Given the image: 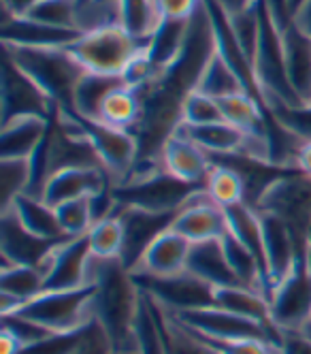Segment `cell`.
<instances>
[{
	"label": "cell",
	"instance_id": "8",
	"mask_svg": "<svg viewBox=\"0 0 311 354\" xmlns=\"http://www.w3.org/2000/svg\"><path fill=\"white\" fill-rule=\"evenodd\" d=\"M256 209L281 218L305 241L311 224V177L296 169L288 171L265 190Z\"/></svg>",
	"mask_w": 311,
	"mask_h": 354
},
{
	"label": "cell",
	"instance_id": "25",
	"mask_svg": "<svg viewBox=\"0 0 311 354\" xmlns=\"http://www.w3.org/2000/svg\"><path fill=\"white\" fill-rule=\"evenodd\" d=\"M188 271L194 273L214 288L220 286H235L239 284L235 271L230 269V263L226 259V252L222 245V239H211L202 243H192L190 259H188Z\"/></svg>",
	"mask_w": 311,
	"mask_h": 354
},
{
	"label": "cell",
	"instance_id": "5",
	"mask_svg": "<svg viewBox=\"0 0 311 354\" xmlns=\"http://www.w3.org/2000/svg\"><path fill=\"white\" fill-rule=\"evenodd\" d=\"M145 47H147L145 41L135 39L122 26H109V28L84 32L73 45H68V52L88 73L122 77L128 64H131Z\"/></svg>",
	"mask_w": 311,
	"mask_h": 354
},
{
	"label": "cell",
	"instance_id": "26",
	"mask_svg": "<svg viewBox=\"0 0 311 354\" xmlns=\"http://www.w3.org/2000/svg\"><path fill=\"white\" fill-rule=\"evenodd\" d=\"M120 86H124V77H115V75H98V73L86 71V75L79 80V84H77V88L73 92L70 109H64V111H70L84 120L98 122L105 98Z\"/></svg>",
	"mask_w": 311,
	"mask_h": 354
},
{
	"label": "cell",
	"instance_id": "7",
	"mask_svg": "<svg viewBox=\"0 0 311 354\" xmlns=\"http://www.w3.org/2000/svg\"><path fill=\"white\" fill-rule=\"evenodd\" d=\"M133 275L141 292L169 314H184L214 306L216 288L188 269L175 275Z\"/></svg>",
	"mask_w": 311,
	"mask_h": 354
},
{
	"label": "cell",
	"instance_id": "11",
	"mask_svg": "<svg viewBox=\"0 0 311 354\" xmlns=\"http://www.w3.org/2000/svg\"><path fill=\"white\" fill-rule=\"evenodd\" d=\"M75 118L82 122L88 139L92 141L96 154L102 162V169H105L107 175L111 177L113 186L122 184L126 177L133 173V169L137 167L139 156H141L139 141H137L135 133L113 129V126H107L102 122L84 120L79 115H75Z\"/></svg>",
	"mask_w": 311,
	"mask_h": 354
},
{
	"label": "cell",
	"instance_id": "43",
	"mask_svg": "<svg viewBox=\"0 0 311 354\" xmlns=\"http://www.w3.org/2000/svg\"><path fill=\"white\" fill-rule=\"evenodd\" d=\"M269 111L283 129L290 131L303 143L311 141V105H299V107L277 105V107H271Z\"/></svg>",
	"mask_w": 311,
	"mask_h": 354
},
{
	"label": "cell",
	"instance_id": "17",
	"mask_svg": "<svg viewBox=\"0 0 311 354\" xmlns=\"http://www.w3.org/2000/svg\"><path fill=\"white\" fill-rule=\"evenodd\" d=\"M111 186L113 182L105 169H60L47 177L41 198H45L51 207H58L68 201L96 196L111 190Z\"/></svg>",
	"mask_w": 311,
	"mask_h": 354
},
{
	"label": "cell",
	"instance_id": "33",
	"mask_svg": "<svg viewBox=\"0 0 311 354\" xmlns=\"http://www.w3.org/2000/svg\"><path fill=\"white\" fill-rule=\"evenodd\" d=\"M0 292L13 297L21 308L45 292V271L28 265H5L0 269Z\"/></svg>",
	"mask_w": 311,
	"mask_h": 354
},
{
	"label": "cell",
	"instance_id": "22",
	"mask_svg": "<svg viewBox=\"0 0 311 354\" xmlns=\"http://www.w3.org/2000/svg\"><path fill=\"white\" fill-rule=\"evenodd\" d=\"M290 86L303 105H311V37L292 19L281 30Z\"/></svg>",
	"mask_w": 311,
	"mask_h": 354
},
{
	"label": "cell",
	"instance_id": "28",
	"mask_svg": "<svg viewBox=\"0 0 311 354\" xmlns=\"http://www.w3.org/2000/svg\"><path fill=\"white\" fill-rule=\"evenodd\" d=\"M214 306L247 320H256L267 326H275L271 320V306L269 299L254 288L235 284V286H220L214 292Z\"/></svg>",
	"mask_w": 311,
	"mask_h": 354
},
{
	"label": "cell",
	"instance_id": "27",
	"mask_svg": "<svg viewBox=\"0 0 311 354\" xmlns=\"http://www.w3.org/2000/svg\"><path fill=\"white\" fill-rule=\"evenodd\" d=\"M175 131L188 137L190 141H194L209 156L237 154V151H241L243 141H245V135L237 131L235 126H230L228 122L205 124V126H190L181 122Z\"/></svg>",
	"mask_w": 311,
	"mask_h": 354
},
{
	"label": "cell",
	"instance_id": "47",
	"mask_svg": "<svg viewBox=\"0 0 311 354\" xmlns=\"http://www.w3.org/2000/svg\"><path fill=\"white\" fill-rule=\"evenodd\" d=\"M279 354H311V339L299 331H279Z\"/></svg>",
	"mask_w": 311,
	"mask_h": 354
},
{
	"label": "cell",
	"instance_id": "48",
	"mask_svg": "<svg viewBox=\"0 0 311 354\" xmlns=\"http://www.w3.org/2000/svg\"><path fill=\"white\" fill-rule=\"evenodd\" d=\"M269 15L273 17V21L277 26L283 30L292 21V15H290V7H288V0H263Z\"/></svg>",
	"mask_w": 311,
	"mask_h": 354
},
{
	"label": "cell",
	"instance_id": "10",
	"mask_svg": "<svg viewBox=\"0 0 311 354\" xmlns=\"http://www.w3.org/2000/svg\"><path fill=\"white\" fill-rule=\"evenodd\" d=\"M169 314V312H167ZM177 322L192 328L194 333L211 337V339H269L279 342V328L267 326L256 320H247L222 308L209 306L184 314H169Z\"/></svg>",
	"mask_w": 311,
	"mask_h": 354
},
{
	"label": "cell",
	"instance_id": "19",
	"mask_svg": "<svg viewBox=\"0 0 311 354\" xmlns=\"http://www.w3.org/2000/svg\"><path fill=\"white\" fill-rule=\"evenodd\" d=\"M160 162L167 173L188 184L205 186L207 175H209L214 160L202 147H198L194 141L184 137L181 133H173L160 151Z\"/></svg>",
	"mask_w": 311,
	"mask_h": 354
},
{
	"label": "cell",
	"instance_id": "50",
	"mask_svg": "<svg viewBox=\"0 0 311 354\" xmlns=\"http://www.w3.org/2000/svg\"><path fill=\"white\" fill-rule=\"evenodd\" d=\"M294 169L311 177V141H307V143H303V145H301L299 154H296Z\"/></svg>",
	"mask_w": 311,
	"mask_h": 354
},
{
	"label": "cell",
	"instance_id": "20",
	"mask_svg": "<svg viewBox=\"0 0 311 354\" xmlns=\"http://www.w3.org/2000/svg\"><path fill=\"white\" fill-rule=\"evenodd\" d=\"M192 243L179 235L173 226L164 231L160 237H156L151 245L145 250L143 259L133 269V273L141 275H175L188 269Z\"/></svg>",
	"mask_w": 311,
	"mask_h": 354
},
{
	"label": "cell",
	"instance_id": "1",
	"mask_svg": "<svg viewBox=\"0 0 311 354\" xmlns=\"http://www.w3.org/2000/svg\"><path fill=\"white\" fill-rule=\"evenodd\" d=\"M90 284L94 292V318L113 342L115 354L139 348L137 320L143 306V292L133 271L120 259L102 261L92 257Z\"/></svg>",
	"mask_w": 311,
	"mask_h": 354
},
{
	"label": "cell",
	"instance_id": "32",
	"mask_svg": "<svg viewBox=\"0 0 311 354\" xmlns=\"http://www.w3.org/2000/svg\"><path fill=\"white\" fill-rule=\"evenodd\" d=\"M139 118H141L139 92L124 84L105 98L98 122L113 126V129H122V131H135Z\"/></svg>",
	"mask_w": 311,
	"mask_h": 354
},
{
	"label": "cell",
	"instance_id": "35",
	"mask_svg": "<svg viewBox=\"0 0 311 354\" xmlns=\"http://www.w3.org/2000/svg\"><path fill=\"white\" fill-rule=\"evenodd\" d=\"M88 243L92 257L102 259V261H122V248H124V224L117 214V209L92 224V229L88 231Z\"/></svg>",
	"mask_w": 311,
	"mask_h": 354
},
{
	"label": "cell",
	"instance_id": "52",
	"mask_svg": "<svg viewBox=\"0 0 311 354\" xmlns=\"http://www.w3.org/2000/svg\"><path fill=\"white\" fill-rule=\"evenodd\" d=\"M0 344H3V354H19L21 352V344L3 328V333H0Z\"/></svg>",
	"mask_w": 311,
	"mask_h": 354
},
{
	"label": "cell",
	"instance_id": "30",
	"mask_svg": "<svg viewBox=\"0 0 311 354\" xmlns=\"http://www.w3.org/2000/svg\"><path fill=\"white\" fill-rule=\"evenodd\" d=\"M226 214V224H228V233L232 237H237L252 254L258 259V263L263 265L267 277V259H265V241H263V222H261V214H258L256 207H252L249 203H239L224 209ZM271 282V280H269ZM273 292V288H271Z\"/></svg>",
	"mask_w": 311,
	"mask_h": 354
},
{
	"label": "cell",
	"instance_id": "46",
	"mask_svg": "<svg viewBox=\"0 0 311 354\" xmlns=\"http://www.w3.org/2000/svg\"><path fill=\"white\" fill-rule=\"evenodd\" d=\"M160 19L190 21L202 7V0H153Z\"/></svg>",
	"mask_w": 311,
	"mask_h": 354
},
{
	"label": "cell",
	"instance_id": "54",
	"mask_svg": "<svg viewBox=\"0 0 311 354\" xmlns=\"http://www.w3.org/2000/svg\"><path fill=\"white\" fill-rule=\"evenodd\" d=\"M305 243H307V250L311 252V224H309V229H307V235H305Z\"/></svg>",
	"mask_w": 311,
	"mask_h": 354
},
{
	"label": "cell",
	"instance_id": "13",
	"mask_svg": "<svg viewBox=\"0 0 311 354\" xmlns=\"http://www.w3.org/2000/svg\"><path fill=\"white\" fill-rule=\"evenodd\" d=\"M0 111H3V124L23 115L51 118L56 111V103L28 75H23L5 56L3 58V109Z\"/></svg>",
	"mask_w": 311,
	"mask_h": 354
},
{
	"label": "cell",
	"instance_id": "39",
	"mask_svg": "<svg viewBox=\"0 0 311 354\" xmlns=\"http://www.w3.org/2000/svg\"><path fill=\"white\" fill-rule=\"evenodd\" d=\"M137 342H139L141 354H169L158 314H156L153 303L145 295H143V306H141L139 320H137Z\"/></svg>",
	"mask_w": 311,
	"mask_h": 354
},
{
	"label": "cell",
	"instance_id": "41",
	"mask_svg": "<svg viewBox=\"0 0 311 354\" xmlns=\"http://www.w3.org/2000/svg\"><path fill=\"white\" fill-rule=\"evenodd\" d=\"M35 21L47 24L54 28H66V30H77V0H43L39 3L28 15ZM79 32V30H77Z\"/></svg>",
	"mask_w": 311,
	"mask_h": 354
},
{
	"label": "cell",
	"instance_id": "44",
	"mask_svg": "<svg viewBox=\"0 0 311 354\" xmlns=\"http://www.w3.org/2000/svg\"><path fill=\"white\" fill-rule=\"evenodd\" d=\"M198 337L205 344H209L218 354H279V346L269 339H211L205 335Z\"/></svg>",
	"mask_w": 311,
	"mask_h": 354
},
{
	"label": "cell",
	"instance_id": "15",
	"mask_svg": "<svg viewBox=\"0 0 311 354\" xmlns=\"http://www.w3.org/2000/svg\"><path fill=\"white\" fill-rule=\"evenodd\" d=\"M117 214L124 224L122 263L133 271L139 265V261L143 259L145 250L151 245V241L171 229L179 212L156 214V212H143V209L117 205Z\"/></svg>",
	"mask_w": 311,
	"mask_h": 354
},
{
	"label": "cell",
	"instance_id": "24",
	"mask_svg": "<svg viewBox=\"0 0 311 354\" xmlns=\"http://www.w3.org/2000/svg\"><path fill=\"white\" fill-rule=\"evenodd\" d=\"M7 209L13 212L15 218L26 226V229L41 239L54 241V243L68 239L60 226L56 207H51L45 198H41L37 194L26 192V194L17 196L11 203V207H7ZM7 209H3V212H7Z\"/></svg>",
	"mask_w": 311,
	"mask_h": 354
},
{
	"label": "cell",
	"instance_id": "51",
	"mask_svg": "<svg viewBox=\"0 0 311 354\" xmlns=\"http://www.w3.org/2000/svg\"><path fill=\"white\" fill-rule=\"evenodd\" d=\"M216 3L228 13V15H235L243 9H247L249 5H254L256 0H216Z\"/></svg>",
	"mask_w": 311,
	"mask_h": 354
},
{
	"label": "cell",
	"instance_id": "6",
	"mask_svg": "<svg viewBox=\"0 0 311 354\" xmlns=\"http://www.w3.org/2000/svg\"><path fill=\"white\" fill-rule=\"evenodd\" d=\"M94 286L75 290H45L15 312L51 333L79 331L94 320Z\"/></svg>",
	"mask_w": 311,
	"mask_h": 354
},
{
	"label": "cell",
	"instance_id": "21",
	"mask_svg": "<svg viewBox=\"0 0 311 354\" xmlns=\"http://www.w3.org/2000/svg\"><path fill=\"white\" fill-rule=\"evenodd\" d=\"M0 37H3V45L9 47H68L82 37V32L54 28L30 17L5 15Z\"/></svg>",
	"mask_w": 311,
	"mask_h": 354
},
{
	"label": "cell",
	"instance_id": "18",
	"mask_svg": "<svg viewBox=\"0 0 311 354\" xmlns=\"http://www.w3.org/2000/svg\"><path fill=\"white\" fill-rule=\"evenodd\" d=\"M173 229L184 235L190 243H202L211 239H222L228 233L226 214L224 207L216 205L207 196L205 190H200L190 203L181 209L173 222Z\"/></svg>",
	"mask_w": 311,
	"mask_h": 354
},
{
	"label": "cell",
	"instance_id": "49",
	"mask_svg": "<svg viewBox=\"0 0 311 354\" xmlns=\"http://www.w3.org/2000/svg\"><path fill=\"white\" fill-rule=\"evenodd\" d=\"M39 3H43V0H3V11H5V15L23 17V15H28Z\"/></svg>",
	"mask_w": 311,
	"mask_h": 354
},
{
	"label": "cell",
	"instance_id": "12",
	"mask_svg": "<svg viewBox=\"0 0 311 354\" xmlns=\"http://www.w3.org/2000/svg\"><path fill=\"white\" fill-rule=\"evenodd\" d=\"M92 252L88 237H68L54 248L45 271V290H75L90 284Z\"/></svg>",
	"mask_w": 311,
	"mask_h": 354
},
{
	"label": "cell",
	"instance_id": "36",
	"mask_svg": "<svg viewBox=\"0 0 311 354\" xmlns=\"http://www.w3.org/2000/svg\"><path fill=\"white\" fill-rule=\"evenodd\" d=\"M122 28L135 39L149 43L156 28L160 26V15L156 11L153 0H120Z\"/></svg>",
	"mask_w": 311,
	"mask_h": 354
},
{
	"label": "cell",
	"instance_id": "53",
	"mask_svg": "<svg viewBox=\"0 0 311 354\" xmlns=\"http://www.w3.org/2000/svg\"><path fill=\"white\" fill-rule=\"evenodd\" d=\"M294 21L299 24V26L311 37V3L309 5H305L301 11H299V15L294 17Z\"/></svg>",
	"mask_w": 311,
	"mask_h": 354
},
{
	"label": "cell",
	"instance_id": "34",
	"mask_svg": "<svg viewBox=\"0 0 311 354\" xmlns=\"http://www.w3.org/2000/svg\"><path fill=\"white\" fill-rule=\"evenodd\" d=\"M205 192L216 205L220 207H232L239 203H247V190L243 177L226 165L214 162L209 175L205 180Z\"/></svg>",
	"mask_w": 311,
	"mask_h": 354
},
{
	"label": "cell",
	"instance_id": "4",
	"mask_svg": "<svg viewBox=\"0 0 311 354\" xmlns=\"http://www.w3.org/2000/svg\"><path fill=\"white\" fill-rule=\"evenodd\" d=\"M254 77H256L258 94H261L267 109L277 105H288V107L303 105L290 86L281 28L269 15L263 0H261V39H258L256 56H254Z\"/></svg>",
	"mask_w": 311,
	"mask_h": 354
},
{
	"label": "cell",
	"instance_id": "3",
	"mask_svg": "<svg viewBox=\"0 0 311 354\" xmlns=\"http://www.w3.org/2000/svg\"><path fill=\"white\" fill-rule=\"evenodd\" d=\"M5 47V56L56 103L70 109L73 92L86 75V68L73 58L68 47Z\"/></svg>",
	"mask_w": 311,
	"mask_h": 354
},
{
	"label": "cell",
	"instance_id": "37",
	"mask_svg": "<svg viewBox=\"0 0 311 354\" xmlns=\"http://www.w3.org/2000/svg\"><path fill=\"white\" fill-rule=\"evenodd\" d=\"M75 26L82 35L109 26H122L120 0H77Z\"/></svg>",
	"mask_w": 311,
	"mask_h": 354
},
{
	"label": "cell",
	"instance_id": "14",
	"mask_svg": "<svg viewBox=\"0 0 311 354\" xmlns=\"http://www.w3.org/2000/svg\"><path fill=\"white\" fill-rule=\"evenodd\" d=\"M258 214H261V222H263V241H265L269 280H271V288H275V284H279L294 269L299 259L307 252V243L281 218L267 212H258Z\"/></svg>",
	"mask_w": 311,
	"mask_h": 354
},
{
	"label": "cell",
	"instance_id": "9",
	"mask_svg": "<svg viewBox=\"0 0 311 354\" xmlns=\"http://www.w3.org/2000/svg\"><path fill=\"white\" fill-rule=\"evenodd\" d=\"M271 320L279 331H296L311 318V254L309 250L299 259L294 269L275 284L271 299Z\"/></svg>",
	"mask_w": 311,
	"mask_h": 354
},
{
	"label": "cell",
	"instance_id": "40",
	"mask_svg": "<svg viewBox=\"0 0 311 354\" xmlns=\"http://www.w3.org/2000/svg\"><path fill=\"white\" fill-rule=\"evenodd\" d=\"M60 226L66 237H84L92 229V224L96 222L94 207H92V196L88 198H77L68 201L56 207Z\"/></svg>",
	"mask_w": 311,
	"mask_h": 354
},
{
	"label": "cell",
	"instance_id": "42",
	"mask_svg": "<svg viewBox=\"0 0 311 354\" xmlns=\"http://www.w3.org/2000/svg\"><path fill=\"white\" fill-rule=\"evenodd\" d=\"M181 122L190 126H205V124H218L224 122L220 103L211 96H205L196 90H192L186 100L184 109H181ZM179 122V124H181Z\"/></svg>",
	"mask_w": 311,
	"mask_h": 354
},
{
	"label": "cell",
	"instance_id": "23",
	"mask_svg": "<svg viewBox=\"0 0 311 354\" xmlns=\"http://www.w3.org/2000/svg\"><path fill=\"white\" fill-rule=\"evenodd\" d=\"M51 118L23 115L3 124L0 133V158H26L30 160L39 145L45 141Z\"/></svg>",
	"mask_w": 311,
	"mask_h": 354
},
{
	"label": "cell",
	"instance_id": "2",
	"mask_svg": "<svg viewBox=\"0 0 311 354\" xmlns=\"http://www.w3.org/2000/svg\"><path fill=\"white\" fill-rule=\"evenodd\" d=\"M145 169H135L126 180L111 188L120 207H133L156 214L181 212L205 186L181 182L164 171L160 160H139Z\"/></svg>",
	"mask_w": 311,
	"mask_h": 354
},
{
	"label": "cell",
	"instance_id": "31",
	"mask_svg": "<svg viewBox=\"0 0 311 354\" xmlns=\"http://www.w3.org/2000/svg\"><path fill=\"white\" fill-rule=\"evenodd\" d=\"M194 90L205 94V96H211L216 100L232 96V94H239V92H247L241 77L232 71V66L218 52H214L211 58L207 60Z\"/></svg>",
	"mask_w": 311,
	"mask_h": 354
},
{
	"label": "cell",
	"instance_id": "29",
	"mask_svg": "<svg viewBox=\"0 0 311 354\" xmlns=\"http://www.w3.org/2000/svg\"><path fill=\"white\" fill-rule=\"evenodd\" d=\"M192 21V19H190ZM190 21H171L162 19L147 43V56L158 73V77L175 64V60L184 52V45L190 32Z\"/></svg>",
	"mask_w": 311,
	"mask_h": 354
},
{
	"label": "cell",
	"instance_id": "56",
	"mask_svg": "<svg viewBox=\"0 0 311 354\" xmlns=\"http://www.w3.org/2000/svg\"><path fill=\"white\" fill-rule=\"evenodd\" d=\"M309 254H311V252H309Z\"/></svg>",
	"mask_w": 311,
	"mask_h": 354
},
{
	"label": "cell",
	"instance_id": "38",
	"mask_svg": "<svg viewBox=\"0 0 311 354\" xmlns=\"http://www.w3.org/2000/svg\"><path fill=\"white\" fill-rule=\"evenodd\" d=\"M32 186V167L26 158H3L0 160V201L3 209L11 207V203L30 192Z\"/></svg>",
	"mask_w": 311,
	"mask_h": 354
},
{
	"label": "cell",
	"instance_id": "16",
	"mask_svg": "<svg viewBox=\"0 0 311 354\" xmlns=\"http://www.w3.org/2000/svg\"><path fill=\"white\" fill-rule=\"evenodd\" d=\"M62 243V241H60ZM58 243L47 241L30 233L26 226L15 218L13 212H3L0 218V254L5 265H28L41 267L47 263L49 254Z\"/></svg>",
	"mask_w": 311,
	"mask_h": 354
},
{
	"label": "cell",
	"instance_id": "45",
	"mask_svg": "<svg viewBox=\"0 0 311 354\" xmlns=\"http://www.w3.org/2000/svg\"><path fill=\"white\" fill-rule=\"evenodd\" d=\"M3 328L5 331H9L19 344H21V350L26 348H30L39 342H43L45 337L51 335L49 328L28 320V318H23L19 314H9V316H3Z\"/></svg>",
	"mask_w": 311,
	"mask_h": 354
},
{
	"label": "cell",
	"instance_id": "55",
	"mask_svg": "<svg viewBox=\"0 0 311 354\" xmlns=\"http://www.w3.org/2000/svg\"><path fill=\"white\" fill-rule=\"evenodd\" d=\"M117 354H141V352H139V348H135V350H126V352H117Z\"/></svg>",
	"mask_w": 311,
	"mask_h": 354
}]
</instances>
